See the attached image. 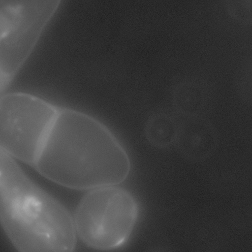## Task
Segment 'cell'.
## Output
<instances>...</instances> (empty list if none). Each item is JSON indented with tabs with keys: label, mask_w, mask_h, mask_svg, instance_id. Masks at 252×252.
I'll return each instance as SVG.
<instances>
[{
	"label": "cell",
	"mask_w": 252,
	"mask_h": 252,
	"mask_svg": "<svg viewBox=\"0 0 252 252\" xmlns=\"http://www.w3.org/2000/svg\"><path fill=\"white\" fill-rule=\"evenodd\" d=\"M32 166L48 180L80 190L117 185L130 168L127 154L107 128L66 109L59 110Z\"/></svg>",
	"instance_id": "1"
},
{
	"label": "cell",
	"mask_w": 252,
	"mask_h": 252,
	"mask_svg": "<svg viewBox=\"0 0 252 252\" xmlns=\"http://www.w3.org/2000/svg\"><path fill=\"white\" fill-rule=\"evenodd\" d=\"M0 223L22 252H71L75 246L74 222L67 210L0 148Z\"/></svg>",
	"instance_id": "2"
},
{
	"label": "cell",
	"mask_w": 252,
	"mask_h": 252,
	"mask_svg": "<svg viewBox=\"0 0 252 252\" xmlns=\"http://www.w3.org/2000/svg\"><path fill=\"white\" fill-rule=\"evenodd\" d=\"M137 214L135 200L126 190L116 185L94 189L77 207L74 220L76 232L91 248L117 249L130 236Z\"/></svg>",
	"instance_id": "3"
},
{
	"label": "cell",
	"mask_w": 252,
	"mask_h": 252,
	"mask_svg": "<svg viewBox=\"0 0 252 252\" xmlns=\"http://www.w3.org/2000/svg\"><path fill=\"white\" fill-rule=\"evenodd\" d=\"M62 0H0V85L5 89L30 56Z\"/></svg>",
	"instance_id": "4"
},
{
	"label": "cell",
	"mask_w": 252,
	"mask_h": 252,
	"mask_svg": "<svg viewBox=\"0 0 252 252\" xmlns=\"http://www.w3.org/2000/svg\"><path fill=\"white\" fill-rule=\"evenodd\" d=\"M54 105L25 93L0 96V148L32 165L58 114Z\"/></svg>",
	"instance_id": "5"
},
{
	"label": "cell",
	"mask_w": 252,
	"mask_h": 252,
	"mask_svg": "<svg viewBox=\"0 0 252 252\" xmlns=\"http://www.w3.org/2000/svg\"><path fill=\"white\" fill-rule=\"evenodd\" d=\"M216 140L213 126L205 120L194 117L179 127L176 140L182 150L196 154L209 152Z\"/></svg>",
	"instance_id": "6"
},
{
	"label": "cell",
	"mask_w": 252,
	"mask_h": 252,
	"mask_svg": "<svg viewBox=\"0 0 252 252\" xmlns=\"http://www.w3.org/2000/svg\"><path fill=\"white\" fill-rule=\"evenodd\" d=\"M206 93L204 87L195 81L179 84L172 94L173 104L176 110L186 116L194 118L204 109Z\"/></svg>",
	"instance_id": "7"
},
{
	"label": "cell",
	"mask_w": 252,
	"mask_h": 252,
	"mask_svg": "<svg viewBox=\"0 0 252 252\" xmlns=\"http://www.w3.org/2000/svg\"><path fill=\"white\" fill-rule=\"evenodd\" d=\"M179 127L172 116L165 113H158L148 121L145 132L152 143L165 146L176 140Z\"/></svg>",
	"instance_id": "8"
},
{
	"label": "cell",
	"mask_w": 252,
	"mask_h": 252,
	"mask_svg": "<svg viewBox=\"0 0 252 252\" xmlns=\"http://www.w3.org/2000/svg\"><path fill=\"white\" fill-rule=\"evenodd\" d=\"M4 91V89L1 87L0 85V96L2 94V92Z\"/></svg>",
	"instance_id": "9"
}]
</instances>
